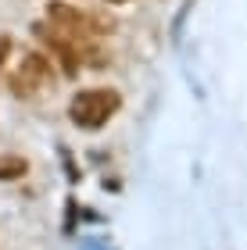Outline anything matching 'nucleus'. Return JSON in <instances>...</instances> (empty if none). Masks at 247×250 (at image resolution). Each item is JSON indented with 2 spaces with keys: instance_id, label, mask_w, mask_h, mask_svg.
Instances as JSON below:
<instances>
[{
  "instance_id": "nucleus-6",
  "label": "nucleus",
  "mask_w": 247,
  "mask_h": 250,
  "mask_svg": "<svg viewBox=\"0 0 247 250\" xmlns=\"http://www.w3.org/2000/svg\"><path fill=\"white\" fill-rule=\"evenodd\" d=\"M111 4H126V0H111Z\"/></svg>"
},
{
  "instance_id": "nucleus-5",
  "label": "nucleus",
  "mask_w": 247,
  "mask_h": 250,
  "mask_svg": "<svg viewBox=\"0 0 247 250\" xmlns=\"http://www.w3.org/2000/svg\"><path fill=\"white\" fill-rule=\"evenodd\" d=\"M7 54H11V36H0V72L7 64Z\"/></svg>"
},
{
  "instance_id": "nucleus-2",
  "label": "nucleus",
  "mask_w": 247,
  "mask_h": 250,
  "mask_svg": "<svg viewBox=\"0 0 247 250\" xmlns=\"http://www.w3.org/2000/svg\"><path fill=\"white\" fill-rule=\"evenodd\" d=\"M118 104H122V97L115 89H83V93L72 97L68 115L79 129H100V125H108V118L118 111Z\"/></svg>"
},
{
  "instance_id": "nucleus-3",
  "label": "nucleus",
  "mask_w": 247,
  "mask_h": 250,
  "mask_svg": "<svg viewBox=\"0 0 247 250\" xmlns=\"http://www.w3.org/2000/svg\"><path fill=\"white\" fill-rule=\"evenodd\" d=\"M11 83H15V93H32L36 86H47V83H50L47 58H43V54H29L25 64H22V72L11 79Z\"/></svg>"
},
{
  "instance_id": "nucleus-4",
  "label": "nucleus",
  "mask_w": 247,
  "mask_h": 250,
  "mask_svg": "<svg viewBox=\"0 0 247 250\" xmlns=\"http://www.w3.org/2000/svg\"><path fill=\"white\" fill-rule=\"evenodd\" d=\"M29 172V161L18 154H4L0 157V183H15V179H22Z\"/></svg>"
},
{
  "instance_id": "nucleus-1",
  "label": "nucleus",
  "mask_w": 247,
  "mask_h": 250,
  "mask_svg": "<svg viewBox=\"0 0 247 250\" xmlns=\"http://www.w3.org/2000/svg\"><path fill=\"white\" fill-rule=\"evenodd\" d=\"M47 18L65 36H108V32H115V18L111 15H104V11H83V7L68 4V0H50Z\"/></svg>"
}]
</instances>
